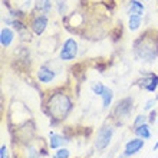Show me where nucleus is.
Returning a JSON list of instances; mask_svg holds the SVG:
<instances>
[{"label": "nucleus", "mask_w": 158, "mask_h": 158, "mask_svg": "<svg viewBox=\"0 0 158 158\" xmlns=\"http://www.w3.org/2000/svg\"><path fill=\"white\" fill-rule=\"evenodd\" d=\"M36 78H38V81L40 83L48 85V83H50V82H53L55 81V78H56V72H55L50 66H48V65H42V66L38 68V71H36Z\"/></svg>", "instance_id": "6"}, {"label": "nucleus", "mask_w": 158, "mask_h": 158, "mask_svg": "<svg viewBox=\"0 0 158 158\" xmlns=\"http://www.w3.org/2000/svg\"><path fill=\"white\" fill-rule=\"evenodd\" d=\"M101 98H102V108H104V109H108L109 106H111V104H112V99H114V92H112V89L106 86Z\"/></svg>", "instance_id": "14"}, {"label": "nucleus", "mask_w": 158, "mask_h": 158, "mask_svg": "<svg viewBox=\"0 0 158 158\" xmlns=\"http://www.w3.org/2000/svg\"><path fill=\"white\" fill-rule=\"evenodd\" d=\"M105 85L102 82H94L91 85V89H92V92L95 94L96 96H102V94H104V91H105Z\"/></svg>", "instance_id": "17"}, {"label": "nucleus", "mask_w": 158, "mask_h": 158, "mask_svg": "<svg viewBox=\"0 0 158 158\" xmlns=\"http://www.w3.org/2000/svg\"><path fill=\"white\" fill-rule=\"evenodd\" d=\"M144 145H145V139H142V138H139V137L132 138V139H129V141L125 144L124 155L127 158L132 157V155L138 154V152L144 148Z\"/></svg>", "instance_id": "5"}, {"label": "nucleus", "mask_w": 158, "mask_h": 158, "mask_svg": "<svg viewBox=\"0 0 158 158\" xmlns=\"http://www.w3.org/2000/svg\"><path fill=\"white\" fill-rule=\"evenodd\" d=\"M53 158H71V151L68 150L66 147L58 148V150H55Z\"/></svg>", "instance_id": "18"}, {"label": "nucleus", "mask_w": 158, "mask_h": 158, "mask_svg": "<svg viewBox=\"0 0 158 158\" xmlns=\"http://www.w3.org/2000/svg\"><path fill=\"white\" fill-rule=\"evenodd\" d=\"M13 40H15V32L10 27L4 26L3 29L0 30V45H2V48H9Z\"/></svg>", "instance_id": "11"}, {"label": "nucleus", "mask_w": 158, "mask_h": 158, "mask_svg": "<svg viewBox=\"0 0 158 158\" xmlns=\"http://www.w3.org/2000/svg\"><path fill=\"white\" fill-rule=\"evenodd\" d=\"M137 85L147 92H155L158 88V75L154 72H144L142 79H139Z\"/></svg>", "instance_id": "4"}, {"label": "nucleus", "mask_w": 158, "mask_h": 158, "mask_svg": "<svg viewBox=\"0 0 158 158\" xmlns=\"http://www.w3.org/2000/svg\"><path fill=\"white\" fill-rule=\"evenodd\" d=\"M35 9L42 15H48L52 10V2L50 0H35Z\"/></svg>", "instance_id": "13"}, {"label": "nucleus", "mask_w": 158, "mask_h": 158, "mask_svg": "<svg viewBox=\"0 0 158 158\" xmlns=\"http://www.w3.org/2000/svg\"><path fill=\"white\" fill-rule=\"evenodd\" d=\"M134 134H135L137 137L142 138V139H150L151 135H152V132H151V127H150L148 122L135 127V128H134Z\"/></svg>", "instance_id": "12"}, {"label": "nucleus", "mask_w": 158, "mask_h": 158, "mask_svg": "<svg viewBox=\"0 0 158 158\" xmlns=\"http://www.w3.org/2000/svg\"><path fill=\"white\" fill-rule=\"evenodd\" d=\"M142 25V16H129L128 19V29L131 32H135L141 27Z\"/></svg>", "instance_id": "15"}, {"label": "nucleus", "mask_w": 158, "mask_h": 158, "mask_svg": "<svg viewBox=\"0 0 158 158\" xmlns=\"http://www.w3.org/2000/svg\"><path fill=\"white\" fill-rule=\"evenodd\" d=\"M132 101L129 98H125V99L119 101L117 104V108H115V114H117L118 118H128L132 112Z\"/></svg>", "instance_id": "8"}, {"label": "nucleus", "mask_w": 158, "mask_h": 158, "mask_svg": "<svg viewBox=\"0 0 158 158\" xmlns=\"http://www.w3.org/2000/svg\"><path fill=\"white\" fill-rule=\"evenodd\" d=\"M155 102H157V98H152V99H148L145 102V106H144V111H148L150 112L151 109L155 106Z\"/></svg>", "instance_id": "22"}, {"label": "nucleus", "mask_w": 158, "mask_h": 158, "mask_svg": "<svg viewBox=\"0 0 158 158\" xmlns=\"http://www.w3.org/2000/svg\"><path fill=\"white\" fill-rule=\"evenodd\" d=\"M25 154H26V158H40V151H39L35 145L26 147Z\"/></svg>", "instance_id": "16"}, {"label": "nucleus", "mask_w": 158, "mask_h": 158, "mask_svg": "<svg viewBox=\"0 0 158 158\" xmlns=\"http://www.w3.org/2000/svg\"><path fill=\"white\" fill-rule=\"evenodd\" d=\"M127 13L129 16H144L145 6L139 0H129L128 6H127Z\"/></svg>", "instance_id": "10"}, {"label": "nucleus", "mask_w": 158, "mask_h": 158, "mask_svg": "<svg viewBox=\"0 0 158 158\" xmlns=\"http://www.w3.org/2000/svg\"><path fill=\"white\" fill-rule=\"evenodd\" d=\"M158 150V141L155 142V145H154V151H157Z\"/></svg>", "instance_id": "24"}, {"label": "nucleus", "mask_w": 158, "mask_h": 158, "mask_svg": "<svg viewBox=\"0 0 158 158\" xmlns=\"http://www.w3.org/2000/svg\"><path fill=\"white\" fill-rule=\"evenodd\" d=\"M48 23H49L48 15H38V16H35L33 19H32V22H30V29L33 30L35 35L40 36V35H43L46 27H48Z\"/></svg>", "instance_id": "7"}, {"label": "nucleus", "mask_w": 158, "mask_h": 158, "mask_svg": "<svg viewBox=\"0 0 158 158\" xmlns=\"http://www.w3.org/2000/svg\"><path fill=\"white\" fill-rule=\"evenodd\" d=\"M114 135V128L111 125H104L102 128L98 129L95 137V141H94V147H95L96 151H104L105 148H108V145L111 144V139H112Z\"/></svg>", "instance_id": "2"}, {"label": "nucleus", "mask_w": 158, "mask_h": 158, "mask_svg": "<svg viewBox=\"0 0 158 158\" xmlns=\"http://www.w3.org/2000/svg\"><path fill=\"white\" fill-rule=\"evenodd\" d=\"M154 122H158V112L155 109H151L148 112V124H154Z\"/></svg>", "instance_id": "21"}, {"label": "nucleus", "mask_w": 158, "mask_h": 158, "mask_svg": "<svg viewBox=\"0 0 158 158\" xmlns=\"http://www.w3.org/2000/svg\"><path fill=\"white\" fill-rule=\"evenodd\" d=\"M56 9H58L59 15H65L68 10V0H55Z\"/></svg>", "instance_id": "19"}, {"label": "nucleus", "mask_w": 158, "mask_h": 158, "mask_svg": "<svg viewBox=\"0 0 158 158\" xmlns=\"http://www.w3.org/2000/svg\"><path fill=\"white\" fill-rule=\"evenodd\" d=\"M71 142V139L62 134H56V132H52L49 134V148L50 150H58V148H62V147L68 145Z\"/></svg>", "instance_id": "9"}, {"label": "nucleus", "mask_w": 158, "mask_h": 158, "mask_svg": "<svg viewBox=\"0 0 158 158\" xmlns=\"http://www.w3.org/2000/svg\"><path fill=\"white\" fill-rule=\"evenodd\" d=\"M147 122H148V115H145V114H139V115H137V117H135V119H134L132 127L135 128V127H138V125L147 124Z\"/></svg>", "instance_id": "20"}, {"label": "nucleus", "mask_w": 158, "mask_h": 158, "mask_svg": "<svg viewBox=\"0 0 158 158\" xmlns=\"http://www.w3.org/2000/svg\"><path fill=\"white\" fill-rule=\"evenodd\" d=\"M0 158H9V155H7V147L4 145V144L0 147Z\"/></svg>", "instance_id": "23"}, {"label": "nucleus", "mask_w": 158, "mask_h": 158, "mask_svg": "<svg viewBox=\"0 0 158 158\" xmlns=\"http://www.w3.org/2000/svg\"><path fill=\"white\" fill-rule=\"evenodd\" d=\"M73 106L75 105L69 94L63 91H56L48 96V101L43 105V111L53 124H60L71 115Z\"/></svg>", "instance_id": "1"}, {"label": "nucleus", "mask_w": 158, "mask_h": 158, "mask_svg": "<svg viewBox=\"0 0 158 158\" xmlns=\"http://www.w3.org/2000/svg\"><path fill=\"white\" fill-rule=\"evenodd\" d=\"M155 98H157V101H158V95H157V96H155Z\"/></svg>", "instance_id": "25"}, {"label": "nucleus", "mask_w": 158, "mask_h": 158, "mask_svg": "<svg viewBox=\"0 0 158 158\" xmlns=\"http://www.w3.org/2000/svg\"><path fill=\"white\" fill-rule=\"evenodd\" d=\"M79 46L78 42L73 38H68L66 40L62 43V48L59 50V59L63 60V62H69V60H73L78 55Z\"/></svg>", "instance_id": "3"}]
</instances>
